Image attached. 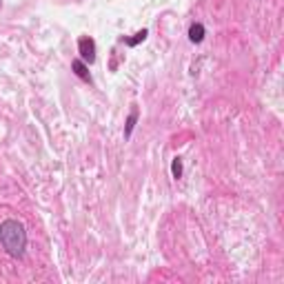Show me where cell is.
Wrapping results in <instances>:
<instances>
[{"label": "cell", "mask_w": 284, "mask_h": 284, "mask_svg": "<svg viewBox=\"0 0 284 284\" xmlns=\"http://www.w3.org/2000/svg\"><path fill=\"white\" fill-rule=\"evenodd\" d=\"M0 244L9 258H22L27 251V231L25 224L16 218H7L0 222Z\"/></svg>", "instance_id": "obj_1"}, {"label": "cell", "mask_w": 284, "mask_h": 284, "mask_svg": "<svg viewBox=\"0 0 284 284\" xmlns=\"http://www.w3.org/2000/svg\"><path fill=\"white\" fill-rule=\"evenodd\" d=\"M78 53H80L82 63L91 65L93 60H96V42H93V38L82 36L80 40H78Z\"/></svg>", "instance_id": "obj_2"}, {"label": "cell", "mask_w": 284, "mask_h": 284, "mask_svg": "<svg viewBox=\"0 0 284 284\" xmlns=\"http://www.w3.org/2000/svg\"><path fill=\"white\" fill-rule=\"evenodd\" d=\"M71 69H74V74L78 78H82L85 82H91V74H89V69H87V63H82V60H74V63H71Z\"/></svg>", "instance_id": "obj_3"}, {"label": "cell", "mask_w": 284, "mask_h": 284, "mask_svg": "<svg viewBox=\"0 0 284 284\" xmlns=\"http://www.w3.org/2000/svg\"><path fill=\"white\" fill-rule=\"evenodd\" d=\"M189 40L191 42H202L204 40V25H200V22L191 25V29H189Z\"/></svg>", "instance_id": "obj_4"}, {"label": "cell", "mask_w": 284, "mask_h": 284, "mask_svg": "<svg viewBox=\"0 0 284 284\" xmlns=\"http://www.w3.org/2000/svg\"><path fill=\"white\" fill-rule=\"evenodd\" d=\"M136 122H138V109H133L131 113H129V118H127V127H125V138H129L131 133H133V127H136Z\"/></svg>", "instance_id": "obj_5"}, {"label": "cell", "mask_w": 284, "mask_h": 284, "mask_svg": "<svg viewBox=\"0 0 284 284\" xmlns=\"http://www.w3.org/2000/svg\"><path fill=\"white\" fill-rule=\"evenodd\" d=\"M147 33H149L147 29H142V31H138L133 38H122V42L129 44V47H136V44H140V42L144 40V38H147Z\"/></svg>", "instance_id": "obj_6"}, {"label": "cell", "mask_w": 284, "mask_h": 284, "mask_svg": "<svg viewBox=\"0 0 284 284\" xmlns=\"http://www.w3.org/2000/svg\"><path fill=\"white\" fill-rule=\"evenodd\" d=\"M171 174H174L176 180H180L182 178V160L180 158H176L174 162H171Z\"/></svg>", "instance_id": "obj_7"}]
</instances>
